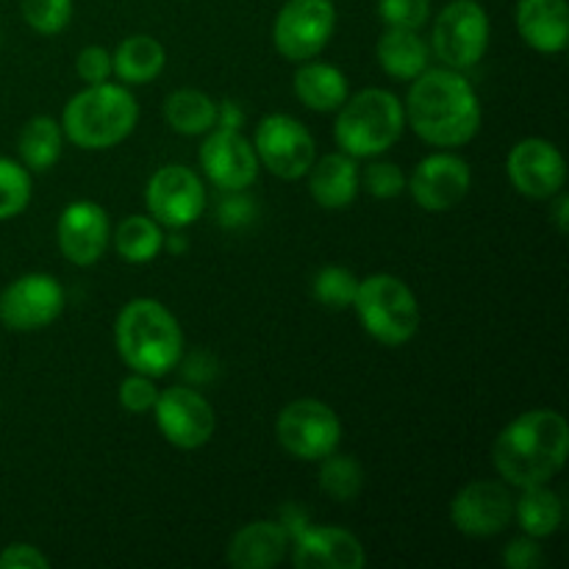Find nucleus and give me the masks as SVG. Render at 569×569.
<instances>
[{
  "label": "nucleus",
  "mask_w": 569,
  "mask_h": 569,
  "mask_svg": "<svg viewBox=\"0 0 569 569\" xmlns=\"http://www.w3.org/2000/svg\"><path fill=\"white\" fill-rule=\"evenodd\" d=\"M403 114L422 142L445 150L472 142L483 120L476 87L450 67H428L415 78Z\"/></svg>",
  "instance_id": "f257e3e1"
},
{
  "label": "nucleus",
  "mask_w": 569,
  "mask_h": 569,
  "mask_svg": "<svg viewBox=\"0 0 569 569\" xmlns=\"http://www.w3.org/2000/svg\"><path fill=\"white\" fill-rule=\"evenodd\" d=\"M569 422L556 409H531L498 433L492 465L509 487L550 483L567 465Z\"/></svg>",
  "instance_id": "f03ea898"
},
{
  "label": "nucleus",
  "mask_w": 569,
  "mask_h": 569,
  "mask_svg": "<svg viewBox=\"0 0 569 569\" xmlns=\"http://www.w3.org/2000/svg\"><path fill=\"white\" fill-rule=\"evenodd\" d=\"M114 345L128 370L161 378L181 365L183 331L156 298H133L114 320Z\"/></svg>",
  "instance_id": "7ed1b4c3"
},
{
  "label": "nucleus",
  "mask_w": 569,
  "mask_h": 569,
  "mask_svg": "<svg viewBox=\"0 0 569 569\" xmlns=\"http://www.w3.org/2000/svg\"><path fill=\"white\" fill-rule=\"evenodd\" d=\"M139 122V103L126 83H87L61 114V131L81 150H109L126 142Z\"/></svg>",
  "instance_id": "20e7f679"
},
{
  "label": "nucleus",
  "mask_w": 569,
  "mask_h": 569,
  "mask_svg": "<svg viewBox=\"0 0 569 569\" xmlns=\"http://www.w3.org/2000/svg\"><path fill=\"white\" fill-rule=\"evenodd\" d=\"M406 128L403 103L389 89H361L353 98L348 94L337 109L333 139L342 153L359 159H376L387 153Z\"/></svg>",
  "instance_id": "39448f33"
},
{
  "label": "nucleus",
  "mask_w": 569,
  "mask_h": 569,
  "mask_svg": "<svg viewBox=\"0 0 569 569\" xmlns=\"http://www.w3.org/2000/svg\"><path fill=\"white\" fill-rule=\"evenodd\" d=\"M350 309L359 317L361 328L376 342L400 348L420 331V303L409 283L389 272H376L359 281Z\"/></svg>",
  "instance_id": "423d86ee"
},
{
  "label": "nucleus",
  "mask_w": 569,
  "mask_h": 569,
  "mask_svg": "<svg viewBox=\"0 0 569 569\" xmlns=\"http://www.w3.org/2000/svg\"><path fill=\"white\" fill-rule=\"evenodd\" d=\"M489 37V14L478 0H450L433 22L431 48L445 67L465 72L487 56Z\"/></svg>",
  "instance_id": "0eeeda50"
},
{
  "label": "nucleus",
  "mask_w": 569,
  "mask_h": 569,
  "mask_svg": "<svg viewBox=\"0 0 569 569\" xmlns=\"http://www.w3.org/2000/svg\"><path fill=\"white\" fill-rule=\"evenodd\" d=\"M278 445L300 461H322L342 442V422L337 411L315 398H300L283 406L276 420Z\"/></svg>",
  "instance_id": "6e6552de"
},
{
  "label": "nucleus",
  "mask_w": 569,
  "mask_h": 569,
  "mask_svg": "<svg viewBox=\"0 0 569 569\" xmlns=\"http://www.w3.org/2000/svg\"><path fill=\"white\" fill-rule=\"evenodd\" d=\"M337 28L333 0H287L272 22V44L283 59L309 61L326 50Z\"/></svg>",
  "instance_id": "1a4fd4ad"
},
{
  "label": "nucleus",
  "mask_w": 569,
  "mask_h": 569,
  "mask_svg": "<svg viewBox=\"0 0 569 569\" xmlns=\"http://www.w3.org/2000/svg\"><path fill=\"white\" fill-rule=\"evenodd\" d=\"M259 164L281 181H300L317 159V142L309 128L292 114H267L253 137Z\"/></svg>",
  "instance_id": "9d476101"
},
{
  "label": "nucleus",
  "mask_w": 569,
  "mask_h": 569,
  "mask_svg": "<svg viewBox=\"0 0 569 569\" xmlns=\"http://www.w3.org/2000/svg\"><path fill=\"white\" fill-rule=\"evenodd\" d=\"M144 203L161 228L183 231L203 217L209 198L198 172L187 164H164L150 176Z\"/></svg>",
  "instance_id": "9b49d317"
},
{
  "label": "nucleus",
  "mask_w": 569,
  "mask_h": 569,
  "mask_svg": "<svg viewBox=\"0 0 569 569\" xmlns=\"http://www.w3.org/2000/svg\"><path fill=\"white\" fill-rule=\"evenodd\" d=\"M64 311V287L48 272H28L0 292V322L9 331H42Z\"/></svg>",
  "instance_id": "f8f14e48"
},
{
  "label": "nucleus",
  "mask_w": 569,
  "mask_h": 569,
  "mask_svg": "<svg viewBox=\"0 0 569 569\" xmlns=\"http://www.w3.org/2000/svg\"><path fill=\"white\" fill-rule=\"evenodd\" d=\"M153 415L161 437L178 450L203 448L217 431L214 406L192 387H170L159 392Z\"/></svg>",
  "instance_id": "ddd939ff"
},
{
  "label": "nucleus",
  "mask_w": 569,
  "mask_h": 569,
  "mask_svg": "<svg viewBox=\"0 0 569 569\" xmlns=\"http://www.w3.org/2000/svg\"><path fill=\"white\" fill-rule=\"evenodd\" d=\"M515 520V495L500 481H472L450 500V522L470 539L503 533Z\"/></svg>",
  "instance_id": "4468645a"
},
{
  "label": "nucleus",
  "mask_w": 569,
  "mask_h": 569,
  "mask_svg": "<svg viewBox=\"0 0 569 569\" xmlns=\"http://www.w3.org/2000/svg\"><path fill=\"white\" fill-rule=\"evenodd\" d=\"M470 187V164L459 153H450V150H439V153L426 156L415 167L411 178H406V189H409L411 200L422 211H433V214L456 209L467 198Z\"/></svg>",
  "instance_id": "2eb2a0df"
},
{
  "label": "nucleus",
  "mask_w": 569,
  "mask_h": 569,
  "mask_svg": "<svg viewBox=\"0 0 569 569\" xmlns=\"http://www.w3.org/2000/svg\"><path fill=\"white\" fill-rule=\"evenodd\" d=\"M200 167L222 192H248L259 178V156L253 142L237 128L214 126L200 144Z\"/></svg>",
  "instance_id": "dca6fc26"
},
{
  "label": "nucleus",
  "mask_w": 569,
  "mask_h": 569,
  "mask_svg": "<svg viewBox=\"0 0 569 569\" xmlns=\"http://www.w3.org/2000/svg\"><path fill=\"white\" fill-rule=\"evenodd\" d=\"M509 181L522 198L550 200L567 183V161L553 142L542 137L520 139L506 159Z\"/></svg>",
  "instance_id": "f3484780"
},
{
  "label": "nucleus",
  "mask_w": 569,
  "mask_h": 569,
  "mask_svg": "<svg viewBox=\"0 0 569 569\" xmlns=\"http://www.w3.org/2000/svg\"><path fill=\"white\" fill-rule=\"evenodd\" d=\"M61 256L76 267H92L103 259L111 242L109 214L94 200H76L67 206L56 226Z\"/></svg>",
  "instance_id": "a211bd4d"
},
{
  "label": "nucleus",
  "mask_w": 569,
  "mask_h": 569,
  "mask_svg": "<svg viewBox=\"0 0 569 569\" xmlns=\"http://www.w3.org/2000/svg\"><path fill=\"white\" fill-rule=\"evenodd\" d=\"M292 565L298 569H361L367 561L365 545L345 528L306 526L292 539Z\"/></svg>",
  "instance_id": "6ab92c4d"
},
{
  "label": "nucleus",
  "mask_w": 569,
  "mask_h": 569,
  "mask_svg": "<svg viewBox=\"0 0 569 569\" xmlns=\"http://www.w3.org/2000/svg\"><path fill=\"white\" fill-rule=\"evenodd\" d=\"M292 537L281 520H256L239 528L226 548V561L237 569H272L287 559Z\"/></svg>",
  "instance_id": "aec40b11"
},
{
  "label": "nucleus",
  "mask_w": 569,
  "mask_h": 569,
  "mask_svg": "<svg viewBox=\"0 0 569 569\" xmlns=\"http://www.w3.org/2000/svg\"><path fill=\"white\" fill-rule=\"evenodd\" d=\"M517 31L522 42L537 53H561L569 42L567 0H520L517 3Z\"/></svg>",
  "instance_id": "412c9836"
},
{
  "label": "nucleus",
  "mask_w": 569,
  "mask_h": 569,
  "mask_svg": "<svg viewBox=\"0 0 569 569\" xmlns=\"http://www.w3.org/2000/svg\"><path fill=\"white\" fill-rule=\"evenodd\" d=\"M306 178H309L311 198L322 209H348L359 198V164H356L353 156L342 153V150L315 159Z\"/></svg>",
  "instance_id": "4be33fe9"
},
{
  "label": "nucleus",
  "mask_w": 569,
  "mask_h": 569,
  "mask_svg": "<svg viewBox=\"0 0 569 569\" xmlns=\"http://www.w3.org/2000/svg\"><path fill=\"white\" fill-rule=\"evenodd\" d=\"M295 94L300 103L311 111H337L339 106L348 100V78L339 67L326 64V61H300L298 72H295Z\"/></svg>",
  "instance_id": "5701e85b"
},
{
  "label": "nucleus",
  "mask_w": 569,
  "mask_h": 569,
  "mask_svg": "<svg viewBox=\"0 0 569 569\" xmlns=\"http://www.w3.org/2000/svg\"><path fill=\"white\" fill-rule=\"evenodd\" d=\"M378 64L387 76L398 78V81H415L420 72L428 70L431 61V48L426 39L409 28H387L376 44Z\"/></svg>",
  "instance_id": "b1692460"
},
{
  "label": "nucleus",
  "mask_w": 569,
  "mask_h": 569,
  "mask_svg": "<svg viewBox=\"0 0 569 569\" xmlns=\"http://www.w3.org/2000/svg\"><path fill=\"white\" fill-rule=\"evenodd\" d=\"M167 50L164 44L148 33H133L126 37L117 50L111 53V70H114L117 81L126 87H139V83H150L164 72Z\"/></svg>",
  "instance_id": "393cba45"
},
{
  "label": "nucleus",
  "mask_w": 569,
  "mask_h": 569,
  "mask_svg": "<svg viewBox=\"0 0 569 569\" xmlns=\"http://www.w3.org/2000/svg\"><path fill=\"white\" fill-rule=\"evenodd\" d=\"M515 520L520 522L526 537H553L565 522V500L548 483L526 487L520 498L515 500Z\"/></svg>",
  "instance_id": "a878e982"
},
{
  "label": "nucleus",
  "mask_w": 569,
  "mask_h": 569,
  "mask_svg": "<svg viewBox=\"0 0 569 569\" xmlns=\"http://www.w3.org/2000/svg\"><path fill=\"white\" fill-rule=\"evenodd\" d=\"M61 148H64V131L48 114L31 117L17 139L20 164L28 172H48L61 159Z\"/></svg>",
  "instance_id": "bb28decb"
},
{
  "label": "nucleus",
  "mask_w": 569,
  "mask_h": 569,
  "mask_svg": "<svg viewBox=\"0 0 569 569\" xmlns=\"http://www.w3.org/2000/svg\"><path fill=\"white\" fill-rule=\"evenodd\" d=\"M164 120L181 137H200L217 126V103L200 89H176L164 100Z\"/></svg>",
  "instance_id": "cd10ccee"
},
{
  "label": "nucleus",
  "mask_w": 569,
  "mask_h": 569,
  "mask_svg": "<svg viewBox=\"0 0 569 569\" xmlns=\"http://www.w3.org/2000/svg\"><path fill=\"white\" fill-rule=\"evenodd\" d=\"M117 256L128 264H148L164 250V231L159 222L148 214L126 217L111 233Z\"/></svg>",
  "instance_id": "c85d7f7f"
},
{
  "label": "nucleus",
  "mask_w": 569,
  "mask_h": 569,
  "mask_svg": "<svg viewBox=\"0 0 569 569\" xmlns=\"http://www.w3.org/2000/svg\"><path fill=\"white\" fill-rule=\"evenodd\" d=\"M320 489L337 503H348L365 489V470L353 456H339L333 450L320 461Z\"/></svg>",
  "instance_id": "c756f323"
},
{
  "label": "nucleus",
  "mask_w": 569,
  "mask_h": 569,
  "mask_svg": "<svg viewBox=\"0 0 569 569\" xmlns=\"http://www.w3.org/2000/svg\"><path fill=\"white\" fill-rule=\"evenodd\" d=\"M31 172L14 159L0 156V222L22 214L31 203Z\"/></svg>",
  "instance_id": "7c9ffc66"
},
{
  "label": "nucleus",
  "mask_w": 569,
  "mask_h": 569,
  "mask_svg": "<svg viewBox=\"0 0 569 569\" xmlns=\"http://www.w3.org/2000/svg\"><path fill=\"white\" fill-rule=\"evenodd\" d=\"M356 289H359V278L350 270H345V267H322L315 276V283H311L317 303L337 311L353 306Z\"/></svg>",
  "instance_id": "2f4dec72"
},
{
  "label": "nucleus",
  "mask_w": 569,
  "mask_h": 569,
  "mask_svg": "<svg viewBox=\"0 0 569 569\" xmlns=\"http://www.w3.org/2000/svg\"><path fill=\"white\" fill-rule=\"evenodd\" d=\"M22 20L42 37L61 33L72 20V0H20Z\"/></svg>",
  "instance_id": "473e14b6"
},
{
  "label": "nucleus",
  "mask_w": 569,
  "mask_h": 569,
  "mask_svg": "<svg viewBox=\"0 0 569 569\" xmlns=\"http://www.w3.org/2000/svg\"><path fill=\"white\" fill-rule=\"evenodd\" d=\"M359 181L376 200H395L406 192V176L392 161H372L365 172H359Z\"/></svg>",
  "instance_id": "72a5a7b5"
},
{
  "label": "nucleus",
  "mask_w": 569,
  "mask_h": 569,
  "mask_svg": "<svg viewBox=\"0 0 569 569\" xmlns=\"http://www.w3.org/2000/svg\"><path fill=\"white\" fill-rule=\"evenodd\" d=\"M378 14L387 28L420 31L431 17V0H378Z\"/></svg>",
  "instance_id": "f704fd0d"
},
{
  "label": "nucleus",
  "mask_w": 569,
  "mask_h": 569,
  "mask_svg": "<svg viewBox=\"0 0 569 569\" xmlns=\"http://www.w3.org/2000/svg\"><path fill=\"white\" fill-rule=\"evenodd\" d=\"M117 400L126 411L131 415H144V411H153L156 400H159V389H156L153 378L142 376V372H133V376L122 378L120 389H117Z\"/></svg>",
  "instance_id": "c9c22d12"
},
{
  "label": "nucleus",
  "mask_w": 569,
  "mask_h": 569,
  "mask_svg": "<svg viewBox=\"0 0 569 569\" xmlns=\"http://www.w3.org/2000/svg\"><path fill=\"white\" fill-rule=\"evenodd\" d=\"M76 72L81 76V81L87 83L109 81V78L114 76V70H111V53L106 48H100V44H89V48H83L81 53H78Z\"/></svg>",
  "instance_id": "e433bc0d"
},
{
  "label": "nucleus",
  "mask_w": 569,
  "mask_h": 569,
  "mask_svg": "<svg viewBox=\"0 0 569 569\" xmlns=\"http://www.w3.org/2000/svg\"><path fill=\"white\" fill-rule=\"evenodd\" d=\"M503 565L511 567V569H537V567H542L545 565V553H542V545H539V539H533V537L515 539V542L506 548Z\"/></svg>",
  "instance_id": "4c0bfd02"
},
{
  "label": "nucleus",
  "mask_w": 569,
  "mask_h": 569,
  "mask_svg": "<svg viewBox=\"0 0 569 569\" xmlns=\"http://www.w3.org/2000/svg\"><path fill=\"white\" fill-rule=\"evenodd\" d=\"M0 569H50V559L28 542H14L0 553Z\"/></svg>",
  "instance_id": "58836bf2"
},
{
  "label": "nucleus",
  "mask_w": 569,
  "mask_h": 569,
  "mask_svg": "<svg viewBox=\"0 0 569 569\" xmlns=\"http://www.w3.org/2000/svg\"><path fill=\"white\" fill-rule=\"evenodd\" d=\"M256 209L253 200L244 192H228V198L220 203V222L226 228H242L253 220Z\"/></svg>",
  "instance_id": "ea45409f"
},
{
  "label": "nucleus",
  "mask_w": 569,
  "mask_h": 569,
  "mask_svg": "<svg viewBox=\"0 0 569 569\" xmlns=\"http://www.w3.org/2000/svg\"><path fill=\"white\" fill-rule=\"evenodd\" d=\"M217 126L237 128V131H242V126H244L242 106L233 103V100H222V103H217Z\"/></svg>",
  "instance_id": "a19ab883"
},
{
  "label": "nucleus",
  "mask_w": 569,
  "mask_h": 569,
  "mask_svg": "<svg viewBox=\"0 0 569 569\" xmlns=\"http://www.w3.org/2000/svg\"><path fill=\"white\" fill-rule=\"evenodd\" d=\"M550 200H556L553 203V220H556V228H559L561 233H567V228H569V217H567V211H569V200H567V194L565 192H559V194H553V198Z\"/></svg>",
  "instance_id": "79ce46f5"
},
{
  "label": "nucleus",
  "mask_w": 569,
  "mask_h": 569,
  "mask_svg": "<svg viewBox=\"0 0 569 569\" xmlns=\"http://www.w3.org/2000/svg\"><path fill=\"white\" fill-rule=\"evenodd\" d=\"M164 248H170V253H183L187 250V239L183 237H164Z\"/></svg>",
  "instance_id": "37998d69"
}]
</instances>
